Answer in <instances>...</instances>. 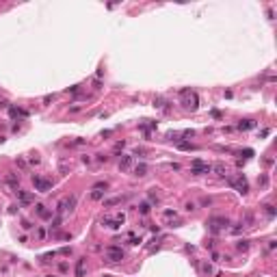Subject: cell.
Wrapping results in <instances>:
<instances>
[{
  "label": "cell",
  "mask_w": 277,
  "mask_h": 277,
  "mask_svg": "<svg viewBox=\"0 0 277 277\" xmlns=\"http://www.w3.org/2000/svg\"><path fill=\"white\" fill-rule=\"evenodd\" d=\"M35 210H37V214H39V217H43V219H50V217H52V212H50V210H46V206H43V204H37V206H35Z\"/></svg>",
  "instance_id": "30bf717a"
},
{
  "label": "cell",
  "mask_w": 277,
  "mask_h": 277,
  "mask_svg": "<svg viewBox=\"0 0 277 277\" xmlns=\"http://www.w3.org/2000/svg\"><path fill=\"white\" fill-rule=\"evenodd\" d=\"M178 149H195V145H191V143H186V141H180V143H178Z\"/></svg>",
  "instance_id": "d6986e66"
},
{
  "label": "cell",
  "mask_w": 277,
  "mask_h": 277,
  "mask_svg": "<svg viewBox=\"0 0 277 277\" xmlns=\"http://www.w3.org/2000/svg\"><path fill=\"white\" fill-rule=\"evenodd\" d=\"M228 182H230V184H232V186H234V188H236L240 195H247V191H249V184H247V180H245V175H242V173L238 175L236 180H228Z\"/></svg>",
  "instance_id": "3957f363"
},
{
  "label": "cell",
  "mask_w": 277,
  "mask_h": 277,
  "mask_svg": "<svg viewBox=\"0 0 277 277\" xmlns=\"http://www.w3.org/2000/svg\"><path fill=\"white\" fill-rule=\"evenodd\" d=\"M9 115H11V117H28V111H24V108H15V106H9Z\"/></svg>",
  "instance_id": "9c48e42d"
},
{
  "label": "cell",
  "mask_w": 277,
  "mask_h": 277,
  "mask_svg": "<svg viewBox=\"0 0 277 277\" xmlns=\"http://www.w3.org/2000/svg\"><path fill=\"white\" fill-rule=\"evenodd\" d=\"M33 184H35V191H39V193H48L50 188H52V182L39 178V175H33Z\"/></svg>",
  "instance_id": "5b68a950"
},
{
  "label": "cell",
  "mask_w": 277,
  "mask_h": 277,
  "mask_svg": "<svg viewBox=\"0 0 277 277\" xmlns=\"http://www.w3.org/2000/svg\"><path fill=\"white\" fill-rule=\"evenodd\" d=\"M52 100H54V95H46V97H43V102H46V104H50Z\"/></svg>",
  "instance_id": "1f68e13d"
},
{
  "label": "cell",
  "mask_w": 277,
  "mask_h": 277,
  "mask_svg": "<svg viewBox=\"0 0 277 277\" xmlns=\"http://www.w3.org/2000/svg\"><path fill=\"white\" fill-rule=\"evenodd\" d=\"M17 195H20V201H22V204H28V201H31V195H28L26 191H17Z\"/></svg>",
  "instance_id": "2e32d148"
},
{
  "label": "cell",
  "mask_w": 277,
  "mask_h": 277,
  "mask_svg": "<svg viewBox=\"0 0 277 277\" xmlns=\"http://www.w3.org/2000/svg\"><path fill=\"white\" fill-rule=\"evenodd\" d=\"M93 188L95 191H106L108 188V182H97V184H93Z\"/></svg>",
  "instance_id": "44dd1931"
},
{
  "label": "cell",
  "mask_w": 277,
  "mask_h": 277,
  "mask_svg": "<svg viewBox=\"0 0 277 277\" xmlns=\"http://www.w3.org/2000/svg\"><path fill=\"white\" fill-rule=\"evenodd\" d=\"M37 234H39V238H46V230H43V228H39Z\"/></svg>",
  "instance_id": "836d02e7"
},
{
  "label": "cell",
  "mask_w": 277,
  "mask_h": 277,
  "mask_svg": "<svg viewBox=\"0 0 277 277\" xmlns=\"http://www.w3.org/2000/svg\"><path fill=\"white\" fill-rule=\"evenodd\" d=\"M264 208H266V214H268V217H271V219H273V217H275V208H273V206H271V204H266V206H264Z\"/></svg>",
  "instance_id": "d4e9b609"
},
{
  "label": "cell",
  "mask_w": 277,
  "mask_h": 277,
  "mask_svg": "<svg viewBox=\"0 0 277 277\" xmlns=\"http://www.w3.org/2000/svg\"><path fill=\"white\" fill-rule=\"evenodd\" d=\"M214 171H217L219 175H225V167H223V165H217V167H214Z\"/></svg>",
  "instance_id": "484cf974"
},
{
  "label": "cell",
  "mask_w": 277,
  "mask_h": 277,
  "mask_svg": "<svg viewBox=\"0 0 277 277\" xmlns=\"http://www.w3.org/2000/svg\"><path fill=\"white\" fill-rule=\"evenodd\" d=\"M212 171V167L210 165H206V162H201L199 158H195L193 160V175H201V173H210Z\"/></svg>",
  "instance_id": "52a82bcc"
},
{
  "label": "cell",
  "mask_w": 277,
  "mask_h": 277,
  "mask_svg": "<svg viewBox=\"0 0 277 277\" xmlns=\"http://www.w3.org/2000/svg\"><path fill=\"white\" fill-rule=\"evenodd\" d=\"M236 249H238V251H247V249H249V240H238V242H236Z\"/></svg>",
  "instance_id": "e0dca14e"
},
{
  "label": "cell",
  "mask_w": 277,
  "mask_h": 277,
  "mask_svg": "<svg viewBox=\"0 0 277 277\" xmlns=\"http://www.w3.org/2000/svg\"><path fill=\"white\" fill-rule=\"evenodd\" d=\"M169 167H171L173 171H180V165H178V162H169Z\"/></svg>",
  "instance_id": "f546056e"
},
{
  "label": "cell",
  "mask_w": 277,
  "mask_h": 277,
  "mask_svg": "<svg viewBox=\"0 0 277 277\" xmlns=\"http://www.w3.org/2000/svg\"><path fill=\"white\" fill-rule=\"evenodd\" d=\"M130 165H132V156H121L119 169H130Z\"/></svg>",
  "instance_id": "4fadbf2b"
},
{
  "label": "cell",
  "mask_w": 277,
  "mask_h": 277,
  "mask_svg": "<svg viewBox=\"0 0 277 277\" xmlns=\"http://www.w3.org/2000/svg\"><path fill=\"white\" fill-rule=\"evenodd\" d=\"M85 275V258H78L76 262V277H82Z\"/></svg>",
  "instance_id": "8fae6325"
},
{
  "label": "cell",
  "mask_w": 277,
  "mask_h": 277,
  "mask_svg": "<svg viewBox=\"0 0 277 277\" xmlns=\"http://www.w3.org/2000/svg\"><path fill=\"white\" fill-rule=\"evenodd\" d=\"M17 165H20L22 169H26V160H22V158H17Z\"/></svg>",
  "instance_id": "d590c367"
},
{
  "label": "cell",
  "mask_w": 277,
  "mask_h": 277,
  "mask_svg": "<svg viewBox=\"0 0 277 277\" xmlns=\"http://www.w3.org/2000/svg\"><path fill=\"white\" fill-rule=\"evenodd\" d=\"M106 258H108V262H119V260H123V251H121V247L111 245V247L106 249Z\"/></svg>",
  "instance_id": "8992f818"
},
{
  "label": "cell",
  "mask_w": 277,
  "mask_h": 277,
  "mask_svg": "<svg viewBox=\"0 0 277 277\" xmlns=\"http://www.w3.org/2000/svg\"><path fill=\"white\" fill-rule=\"evenodd\" d=\"M154 106H156V108H162V111H169V106H167V100H162V97L154 100Z\"/></svg>",
  "instance_id": "5bb4252c"
},
{
  "label": "cell",
  "mask_w": 277,
  "mask_h": 277,
  "mask_svg": "<svg viewBox=\"0 0 277 277\" xmlns=\"http://www.w3.org/2000/svg\"><path fill=\"white\" fill-rule=\"evenodd\" d=\"M175 214H178L175 210H165V212H162V217H165V219H175Z\"/></svg>",
  "instance_id": "cb8c5ba5"
},
{
  "label": "cell",
  "mask_w": 277,
  "mask_h": 277,
  "mask_svg": "<svg viewBox=\"0 0 277 277\" xmlns=\"http://www.w3.org/2000/svg\"><path fill=\"white\" fill-rule=\"evenodd\" d=\"M115 204H121V197H113V199L104 201V206H115Z\"/></svg>",
  "instance_id": "603a6c76"
},
{
  "label": "cell",
  "mask_w": 277,
  "mask_h": 277,
  "mask_svg": "<svg viewBox=\"0 0 277 277\" xmlns=\"http://www.w3.org/2000/svg\"><path fill=\"white\" fill-rule=\"evenodd\" d=\"M141 242V238H137V236H130V245H139Z\"/></svg>",
  "instance_id": "f1b7e54d"
},
{
  "label": "cell",
  "mask_w": 277,
  "mask_h": 277,
  "mask_svg": "<svg viewBox=\"0 0 277 277\" xmlns=\"http://www.w3.org/2000/svg\"><path fill=\"white\" fill-rule=\"evenodd\" d=\"M104 193H106V191H95V188H93V193H91V199H102V197H104Z\"/></svg>",
  "instance_id": "7402d4cb"
},
{
  "label": "cell",
  "mask_w": 277,
  "mask_h": 277,
  "mask_svg": "<svg viewBox=\"0 0 277 277\" xmlns=\"http://www.w3.org/2000/svg\"><path fill=\"white\" fill-rule=\"evenodd\" d=\"M201 268H204V273H212V266H210V264H204Z\"/></svg>",
  "instance_id": "4dcf8cb0"
},
{
  "label": "cell",
  "mask_w": 277,
  "mask_h": 277,
  "mask_svg": "<svg viewBox=\"0 0 277 277\" xmlns=\"http://www.w3.org/2000/svg\"><path fill=\"white\" fill-rule=\"evenodd\" d=\"M121 223H123V214H117L115 219H111V217H104L102 219V225H106V228H111V230L121 228Z\"/></svg>",
  "instance_id": "ba28073f"
},
{
  "label": "cell",
  "mask_w": 277,
  "mask_h": 277,
  "mask_svg": "<svg viewBox=\"0 0 277 277\" xmlns=\"http://www.w3.org/2000/svg\"><path fill=\"white\" fill-rule=\"evenodd\" d=\"M59 271H61V273H65V271H67V264H65V262H61V264H59Z\"/></svg>",
  "instance_id": "e575fe53"
},
{
  "label": "cell",
  "mask_w": 277,
  "mask_h": 277,
  "mask_svg": "<svg viewBox=\"0 0 277 277\" xmlns=\"http://www.w3.org/2000/svg\"><path fill=\"white\" fill-rule=\"evenodd\" d=\"M76 195H71V197H67V199H63L61 204H59V208H56V212H59V217H63V214H67V212H71L74 208H76Z\"/></svg>",
  "instance_id": "7a4b0ae2"
},
{
  "label": "cell",
  "mask_w": 277,
  "mask_h": 277,
  "mask_svg": "<svg viewBox=\"0 0 277 277\" xmlns=\"http://www.w3.org/2000/svg\"><path fill=\"white\" fill-rule=\"evenodd\" d=\"M180 95L184 97V100H182V104H184L186 108H191V111H197V108H199V97H197L195 91H191V89H182Z\"/></svg>",
  "instance_id": "6da1fadb"
},
{
  "label": "cell",
  "mask_w": 277,
  "mask_h": 277,
  "mask_svg": "<svg viewBox=\"0 0 277 277\" xmlns=\"http://www.w3.org/2000/svg\"><path fill=\"white\" fill-rule=\"evenodd\" d=\"M5 182H7L11 188H17V175H15V173H9L7 178H5Z\"/></svg>",
  "instance_id": "7c38bea8"
},
{
  "label": "cell",
  "mask_w": 277,
  "mask_h": 277,
  "mask_svg": "<svg viewBox=\"0 0 277 277\" xmlns=\"http://www.w3.org/2000/svg\"><path fill=\"white\" fill-rule=\"evenodd\" d=\"M22 228L24 230H33V223L31 221H22Z\"/></svg>",
  "instance_id": "4316f807"
},
{
  "label": "cell",
  "mask_w": 277,
  "mask_h": 277,
  "mask_svg": "<svg viewBox=\"0 0 277 277\" xmlns=\"http://www.w3.org/2000/svg\"><path fill=\"white\" fill-rule=\"evenodd\" d=\"M249 128H253V121L251 119H245V121L238 123V130H249Z\"/></svg>",
  "instance_id": "9a60e30c"
},
{
  "label": "cell",
  "mask_w": 277,
  "mask_h": 277,
  "mask_svg": "<svg viewBox=\"0 0 277 277\" xmlns=\"http://www.w3.org/2000/svg\"><path fill=\"white\" fill-rule=\"evenodd\" d=\"M228 225H230V221H228V219H223V217H214V219L208 221V228H210L214 234H217L219 230H223V228H228Z\"/></svg>",
  "instance_id": "277c9868"
},
{
  "label": "cell",
  "mask_w": 277,
  "mask_h": 277,
  "mask_svg": "<svg viewBox=\"0 0 277 277\" xmlns=\"http://www.w3.org/2000/svg\"><path fill=\"white\" fill-rule=\"evenodd\" d=\"M139 212H141V214H147V212H149V204H147V201L139 204Z\"/></svg>",
  "instance_id": "ac0fdd59"
},
{
  "label": "cell",
  "mask_w": 277,
  "mask_h": 277,
  "mask_svg": "<svg viewBox=\"0 0 277 277\" xmlns=\"http://www.w3.org/2000/svg\"><path fill=\"white\" fill-rule=\"evenodd\" d=\"M67 91H69V93H78V91H80V85H74V87H69Z\"/></svg>",
  "instance_id": "83f0119b"
},
{
  "label": "cell",
  "mask_w": 277,
  "mask_h": 277,
  "mask_svg": "<svg viewBox=\"0 0 277 277\" xmlns=\"http://www.w3.org/2000/svg\"><path fill=\"white\" fill-rule=\"evenodd\" d=\"M0 108H9V102H7V100H0Z\"/></svg>",
  "instance_id": "d6a6232c"
},
{
  "label": "cell",
  "mask_w": 277,
  "mask_h": 277,
  "mask_svg": "<svg viewBox=\"0 0 277 277\" xmlns=\"http://www.w3.org/2000/svg\"><path fill=\"white\" fill-rule=\"evenodd\" d=\"M137 175H145V171H147V167H145V162H141V165H137Z\"/></svg>",
  "instance_id": "ffe728a7"
}]
</instances>
